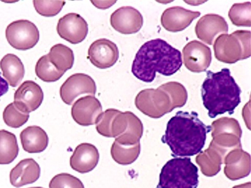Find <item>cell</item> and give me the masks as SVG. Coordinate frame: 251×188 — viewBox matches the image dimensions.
<instances>
[{"instance_id": "obj_1", "label": "cell", "mask_w": 251, "mask_h": 188, "mask_svg": "<svg viewBox=\"0 0 251 188\" xmlns=\"http://www.w3.org/2000/svg\"><path fill=\"white\" fill-rule=\"evenodd\" d=\"M211 131V125L204 124L197 113L178 111L169 121L161 141L173 157L193 156L201 152Z\"/></svg>"}, {"instance_id": "obj_2", "label": "cell", "mask_w": 251, "mask_h": 188, "mask_svg": "<svg viewBox=\"0 0 251 188\" xmlns=\"http://www.w3.org/2000/svg\"><path fill=\"white\" fill-rule=\"evenodd\" d=\"M182 65L181 53L166 41L156 38L140 47L133 61L131 72L139 80L151 83L156 73L170 76L176 73Z\"/></svg>"}, {"instance_id": "obj_3", "label": "cell", "mask_w": 251, "mask_h": 188, "mask_svg": "<svg viewBox=\"0 0 251 188\" xmlns=\"http://www.w3.org/2000/svg\"><path fill=\"white\" fill-rule=\"evenodd\" d=\"M206 75L201 86V97L209 117L215 118L226 113L233 114L241 103V90L230 70L224 68L216 73L208 70Z\"/></svg>"}, {"instance_id": "obj_4", "label": "cell", "mask_w": 251, "mask_h": 188, "mask_svg": "<svg viewBox=\"0 0 251 188\" xmlns=\"http://www.w3.org/2000/svg\"><path fill=\"white\" fill-rule=\"evenodd\" d=\"M187 98V91L182 84L169 82L156 89L140 91L135 98V105L145 115L158 119L176 108L183 107Z\"/></svg>"}, {"instance_id": "obj_5", "label": "cell", "mask_w": 251, "mask_h": 188, "mask_svg": "<svg viewBox=\"0 0 251 188\" xmlns=\"http://www.w3.org/2000/svg\"><path fill=\"white\" fill-rule=\"evenodd\" d=\"M199 168L190 158H176L162 167L156 188H197Z\"/></svg>"}, {"instance_id": "obj_6", "label": "cell", "mask_w": 251, "mask_h": 188, "mask_svg": "<svg viewBox=\"0 0 251 188\" xmlns=\"http://www.w3.org/2000/svg\"><path fill=\"white\" fill-rule=\"evenodd\" d=\"M215 56L219 61L233 64L251 57V31L238 30L232 34H222L214 45Z\"/></svg>"}, {"instance_id": "obj_7", "label": "cell", "mask_w": 251, "mask_h": 188, "mask_svg": "<svg viewBox=\"0 0 251 188\" xmlns=\"http://www.w3.org/2000/svg\"><path fill=\"white\" fill-rule=\"evenodd\" d=\"M144 127L139 118L131 112H120L113 119L109 138L124 145H133L140 142Z\"/></svg>"}, {"instance_id": "obj_8", "label": "cell", "mask_w": 251, "mask_h": 188, "mask_svg": "<svg viewBox=\"0 0 251 188\" xmlns=\"http://www.w3.org/2000/svg\"><path fill=\"white\" fill-rule=\"evenodd\" d=\"M211 128L212 141L218 147L227 152L242 147L240 139L242 132L236 119L221 118L212 123Z\"/></svg>"}, {"instance_id": "obj_9", "label": "cell", "mask_w": 251, "mask_h": 188, "mask_svg": "<svg viewBox=\"0 0 251 188\" xmlns=\"http://www.w3.org/2000/svg\"><path fill=\"white\" fill-rule=\"evenodd\" d=\"M5 36L13 48L25 51L37 45L39 40V31L33 23L21 20L13 22L7 26Z\"/></svg>"}, {"instance_id": "obj_10", "label": "cell", "mask_w": 251, "mask_h": 188, "mask_svg": "<svg viewBox=\"0 0 251 188\" xmlns=\"http://www.w3.org/2000/svg\"><path fill=\"white\" fill-rule=\"evenodd\" d=\"M97 85L93 78L84 73L71 75L63 83L60 89V95L63 101L72 105L76 98L84 94L95 96Z\"/></svg>"}, {"instance_id": "obj_11", "label": "cell", "mask_w": 251, "mask_h": 188, "mask_svg": "<svg viewBox=\"0 0 251 188\" xmlns=\"http://www.w3.org/2000/svg\"><path fill=\"white\" fill-rule=\"evenodd\" d=\"M57 31L62 39L71 44H77L87 36L88 24L79 14L70 13L59 20Z\"/></svg>"}, {"instance_id": "obj_12", "label": "cell", "mask_w": 251, "mask_h": 188, "mask_svg": "<svg viewBox=\"0 0 251 188\" xmlns=\"http://www.w3.org/2000/svg\"><path fill=\"white\" fill-rule=\"evenodd\" d=\"M183 54L185 66L192 72H205L211 64L210 48L198 41L187 44L183 49Z\"/></svg>"}, {"instance_id": "obj_13", "label": "cell", "mask_w": 251, "mask_h": 188, "mask_svg": "<svg viewBox=\"0 0 251 188\" xmlns=\"http://www.w3.org/2000/svg\"><path fill=\"white\" fill-rule=\"evenodd\" d=\"M119 55V48L114 43L106 38H101L90 46L88 59L96 67L106 69L116 64Z\"/></svg>"}, {"instance_id": "obj_14", "label": "cell", "mask_w": 251, "mask_h": 188, "mask_svg": "<svg viewBox=\"0 0 251 188\" xmlns=\"http://www.w3.org/2000/svg\"><path fill=\"white\" fill-rule=\"evenodd\" d=\"M111 26L118 32L124 35L135 34L142 28L143 15L135 8L122 6L114 11L110 18Z\"/></svg>"}, {"instance_id": "obj_15", "label": "cell", "mask_w": 251, "mask_h": 188, "mask_svg": "<svg viewBox=\"0 0 251 188\" xmlns=\"http://www.w3.org/2000/svg\"><path fill=\"white\" fill-rule=\"evenodd\" d=\"M14 99V104L20 111L29 114L40 107L44 100V93L38 84L26 81L15 91Z\"/></svg>"}, {"instance_id": "obj_16", "label": "cell", "mask_w": 251, "mask_h": 188, "mask_svg": "<svg viewBox=\"0 0 251 188\" xmlns=\"http://www.w3.org/2000/svg\"><path fill=\"white\" fill-rule=\"evenodd\" d=\"M101 113L100 101L94 96H86L78 99L72 108L73 118L78 124L84 127L96 124Z\"/></svg>"}, {"instance_id": "obj_17", "label": "cell", "mask_w": 251, "mask_h": 188, "mask_svg": "<svg viewBox=\"0 0 251 188\" xmlns=\"http://www.w3.org/2000/svg\"><path fill=\"white\" fill-rule=\"evenodd\" d=\"M228 24L225 19L218 14L203 15L197 24L195 30L196 36L201 41L212 45L216 37L221 33H228Z\"/></svg>"}, {"instance_id": "obj_18", "label": "cell", "mask_w": 251, "mask_h": 188, "mask_svg": "<svg viewBox=\"0 0 251 188\" xmlns=\"http://www.w3.org/2000/svg\"><path fill=\"white\" fill-rule=\"evenodd\" d=\"M200 15L201 13L199 11L186 10L181 6H173L163 12L161 23L167 30L171 32H178L189 26Z\"/></svg>"}, {"instance_id": "obj_19", "label": "cell", "mask_w": 251, "mask_h": 188, "mask_svg": "<svg viewBox=\"0 0 251 188\" xmlns=\"http://www.w3.org/2000/svg\"><path fill=\"white\" fill-rule=\"evenodd\" d=\"M224 164H226L225 174L232 181L245 178L250 174V155L242 147L234 148L227 153Z\"/></svg>"}, {"instance_id": "obj_20", "label": "cell", "mask_w": 251, "mask_h": 188, "mask_svg": "<svg viewBox=\"0 0 251 188\" xmlns=\"http://www.w3.org/2000/svg\"><path fill=\"white\" fill-rule=\"evenodd\" d=\"M99 159V152L95 146L90 143H81L75 148L71 156L70 166L79 173H88L97 167Z\"/></svg>"}, {"instance_id": "obj_21", "label": "cell", "mask_w": 251, "mask_h": 188, "mask_svg": "<svg viewBox=\"0 0 251 188\" xmlns=\"http://www.w3.org/2000/svg\"><path fill=\"white\" fill-rule=\"evenodd\" d=\"M196 158L203 175L207 177H213L221 170L222 164L227 152L217 146L211 141L208 149Z\"/></svg>"}, {"instance_id": "obj_22", "label": "cell", "mask_w": 251, "mask_h": 188, "mask_svg": "<svg viewBox=\"0 0 251 188\" xmlns=\"http://www.w3.org/2000/svg\"><path fill=\"white\" fill-rule=\"evenodd\" d=\"M41 168L33 159L21 161L11 171L10 180L16 188L34 183L40 177Z\"/></svg>"}, {"instance_id": "obj_23", "label": "cell", "mask_w": 251, "mask_h": 188, "mask_svg": "<svg viewBox=\"0 0 251 188\" xmlns=\"http://www.w3.org/2000/svg\"><path fill=\"white\" fill-rule=\"evenodd\" d=\"M20 139L24 150L29 153H39L44 151L49 143L47 133L36 125L24 129L20 133Z\"/></svg>"}, {"instance_id": "obj_24", "label": "cell", "mask_w": 251, "mask_h": 188, "mask_svg": "<svg viewBox=\"0 0 251 188\" xmlns=\"http://www.w3.org/2000/svg\"><path fill=\"white\" fill-rule=\"evenodd\" d=\"M3 75L12 87L18 86L25 75V66L21 59L16 55L9 53L0 61Z\"/></svg>"}, {"instance_id": "obj_25", "label": "cell", "mask_w": 251, "mask_h": 188, "mask_svg": "<svg viewBox=\"0 0 251 188\" xmlns=\"http://www.w3.org/2000/svg\"><path fill=\"white\" fill-rule=\"evenodd\" d=\"M47 55L51 64L60 71L66 72L73 67L74 52L66 45L61 44L54 45Z\"/></svg>"}, {"instance_id": "obj_26", "label": "cell", "mask_w": 251, "mask_h": 188, "mask_svg": "<svg viewBox=\"0 0 251 188\" xmlns=\"http://www.w3.org/2000/svg\"><path fill=\"white\" fill-rule=\"evenodd\" d=\"M19 152L15 135L5 130H0V164H11L17 158Z\"/></svg>"}, {"instance_id": "obj_27", "label": "cell", "mask_w": 251, "mask_h": 188, "mask_svg": "<svg viewBox=\"0 0 251 188\" xmlns=\"http://www.w3.org/2000/svg\"><path fill=\"white\" fill-rule=\"evenodd\" d=\"M140 142L133 145H124L114 141L111 149L113 159L122 165H128L135 162L140 153Z\"/></svg>"}, {"instance_id": "obj_28", "label": "cell", "mask_w": 251, "mask_h": 188, "mask_svg": "<svg viewBox=\"0 0 251 188\" xmlns=\"http://www.w3.org/2000/svg\"><path fill=\"white\" fill-rule=\"evenodd\" d=\"M35 73L38 78L45 82H56L65 73L60 71L51 64L47 54L37 61Z\"/></svg>"}, {"instance_id": "obj_29", "label": "cell", "mask_w": 251, "mask_h": 188, "mask_svg": "<svg viewBox=\"0 0 251 188\" xmlns=\"http://www.w3.org/2000/svg\"><path fill=\"white\" fill-rule=\"evenodd\" d=\"M233 24L238 27H251V3L246 2L235 3L231 7L228 13Z\"/></svg>"}, {"instance_id": "obj_30", "label": "cell", "mask_w": 251, "mask_h": 188, "mask_svg": "<svg viewBox=\"0 0 251 188\" xmlns=\"http://www.w3.org/2000/svg\"><path fill=\"white\" fill-rule=\"evenodd\" d=\"M29 115L21 112L13 103L8 105L4 110L3 118L5 123L11 128H19L29 119Z\"/></svg>"}, {"instance_id": "obj_31", "label": "cell", "mask_w": 251, "mask_h": 188, "mask_svg": "<svg viewBox=\"0 0 251 188\" xmlns=\"http://www.w3.org/2000/svg\"><path fill=\"white\" fill-rule=\"evenodd\" d=\"M50 188H85L81 180L68 174L61 173L53 177L49 185Z\"/></svg>"}, {"instance_id": "obj_32", "label": "cell", "mask_w": 251, "mask_h": 188, "mask_svg": "<svg viewBox=\"0 0 251 188\" xmlns=\"http://www.w3.org/2000/svg\"><path fill=\"white\" fill-rule=\"evenodd\" d=\"M37 12L43 17H52L58 14L62 10L66 2L64 1H33Z\"/></svg>"}, {"instance_id": "obj_33", "label": "cell", "mask_w": 251, "mask_h": 188, "mask_svg": "<svg viewBox=\"0 0 251 188\" xmlns=\"http://www.w3.org/2000/svg\"><path fill=\"white\" fill-rule=\"evenodd\" d=\"M9 89V84L1 76V73L0 72V98L4 95Z\"/></svg>"}, {"instance_id": "obj_34", "label": "cell", "mask_w": 251, "mask_h": 188, "mask_svg": "<svg viewBox=\"0 0 251 188\" xmlns=\"http://www.w3.org/2000/svg\"><path fill=\"white\" fill-rule=\"evenodd\" d=\"M232 188H251V182H249L244 184L235 186Z\"/></svg>"}, {"instance_id": "obj_35", "label": "cell", "mask_w": 251, "mask_h": 188, "mask_svg": "<svg viewBox=\"0 0 251 188\" xmlns=\"http://www.w3.org/2000/svg\"><path fill=\"white\" fill-rule=\"evenodd\" d=\"M42 188L41 187H31V188Z\"/></svg>"}]
</instances>
